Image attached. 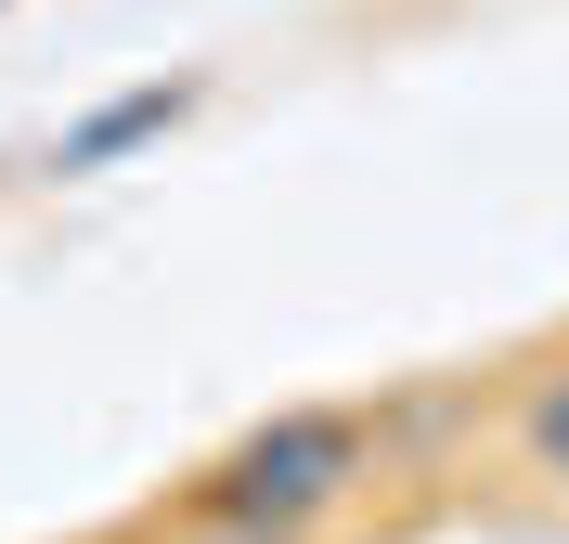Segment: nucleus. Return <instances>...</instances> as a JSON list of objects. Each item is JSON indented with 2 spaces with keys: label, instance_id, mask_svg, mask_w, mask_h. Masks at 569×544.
<instances>
[{
  "label": "nucleus",
  "instance_id": "1",
  "mask_svg": "<svg viewBox=\"0 0 569 544\" xmlns=\"http://www.w3.org/2000/svg\"><path fill=\"white\" fill-rule=\"evenodd\" d=\"M376 467V441H362L350 402H298L272 428H247L220 454V518H247V532H311L323 506H350V479Z\"/></svg>",
  "mask_w": 569,
  "mask_h": 544
},
{
  "label": "nucleus",
  "instance_id": "2",
  "mask_svg": "<svg viewBox=\"0 0 569 544\" xmlns=\"http://www.w3.org/2000/svg\"><path fill=\"white\" fill-rule=\"evenodd\" d=\"M156 117H181V91H130V105H104V117H91V130L66 144V169H104V156H117V144H142Z\"/></svg>",
  "mask_w": 569,
  "mask_h": 544
},
{
  "label": "nucleus",
  "instance_id": "3",
  "mask_svg": "<svg viewBox=\"0 0 569 544\" xmlns=\"http://www.w3.org/2000/svg\"><path fill=\"white\" fill-rule=\"evenodd\" d=\"M518 441H531V467H543V479H569V376H543V389H531Z\"/></svg>",
  "mask_w": 569,
  "mask_h": 544
}]
</instances>
